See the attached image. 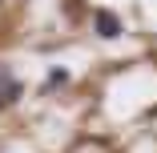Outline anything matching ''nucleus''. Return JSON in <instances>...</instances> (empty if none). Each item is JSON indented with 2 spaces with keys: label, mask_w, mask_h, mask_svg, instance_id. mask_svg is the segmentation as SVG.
<instances>
[{
  "label": "nucleus",
  "mask_w": 157,
  "mask_h": 153,
  "mask_svg": "<svg viewBox=\"0 0 157 153\" xmlns=\"http://www.w3.org/2000/svg\"><path fill=\"white\" fill-rule=\"evenodd\" d=\"M12 81V73H8V65H0V85H8Z\"/></svg>",
  "instance_id": "20e7f679"
},
{
  "label": "nucleus",
  "mask_w": 157,
  "mask_h": 153,
  "mask_svg": "<svg viewBox=\"0 0 157 153\" xmlns=\"http://www.w3.org/2000/svg\"><path fill=\"white\" fill-rule=\"evenodd\" d=\"M20 93H24V85H20L16 77H12L8 85H0V109H8V105H16V101H20Z\"/></svg>",
  "instance_id": "f03ea898"
},
{
  "label": "nucleus",
  "mask_w": 157,
  "mask_h": 153,
  "mask_svg": "<svg viewBox=\"0 0 157 153\" xmlns=\"http://www.w3.org/2000/svg\"><path fill=\"white\" fill-rule=\"evenodd\" d=\"M65 81H69L65 69H52V73H48V85H65Z\"/></svg>",
  "instance_id": "7ed1b4c3"
},
{
  "label": "nucleus",
  "mask_w": 157,
  "mask_h": 153,
  "mask_svg": "<svg viewBox=\"0 0 157 153\" xmlns=\"http://www.w3.org/2000/svg\"><path fill=\"white\" fill-rule=\"evenodd\" d=\"M93 24H97V36H105V40H117V36H121V20H117V12H109V8H101L97 16H93Z\"/></svg>",
  "instance_id": "f257e3e1"
}]
</instances>
